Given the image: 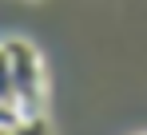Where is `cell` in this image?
Returning a JSON list of instances; mask_svg holds the SVG:
<instances>
[{
	"instance_id": "6da1fadb",
	"label": "cell",
	"mask_w": 147,
	"mask_h": 135,
	"mask_svg": "<svg viewBox=\"0 0 147 135\" xmlns=\"http://www.w3.org/2000/svg\"><path fill=\"white\" fill-rule=\"evenodd\" d=\"M8 64H12V103L20 115H44L48 103V80H44V60L36 44L28 40H4Z\"/></svg>"
},
{
	"instance_id": "7a4b0ae2",
	"label": "cell",
	"mask_w": 147,
	"mask_h": 135,
	"mask_svg": "<svg viewBox=\"0 0 147 135\" xmlns=\"http://www.w3.org/2000/svg\"><path fill=\"white\" fill-rule=\"evenodd\" d=\"M8 135H52V127H48L44 115H20V119L8 127Z\"/></svg>"
},
{
	"instance_id": "3957f363",
	"label": "cell",
	"mask_w": 147,
	"mask_h": 135,
	"mask_svg": "<svg viewBox=\"0 0 147 135\" xmlns=\"http://www.w3.org/2000/svg\"><path fill=\"white\" fill-rule=\"evenodd\" d=\"M0 99L12 103V64H8V48L0 44ZM16 107V103H12Z\"/></svg>"
},
{
	"instance_id": "277c9868",
	"label": "cell",
	"mask_w": 147,
	"mask_h": 135,
	"mask_svg": "<svg viewBox=\"0 0 147 135\" xmlns=\"http://www.w3.org/2000/svg\"><path fill=\"white\" fill-rule=\"evenodd\" d=\"M16 119H20V111H16V107H12L8 99H0V127H12Z\"/></svg>"
},
{
	"instance_id": "5b68a950",
	"label": "cell",
	"mask_w": 147,
	"mask_h": 135,
	"mask_svg": "<svg viewBox=\"0 0 147 135\" xmlns=\"http://www.w3.org/2000/svg\"><path fill=\"white\" fill-rule=\"evenodd\" d=\"M0 135H8V127H0Z\"/></svg>"
}]
</instances>
